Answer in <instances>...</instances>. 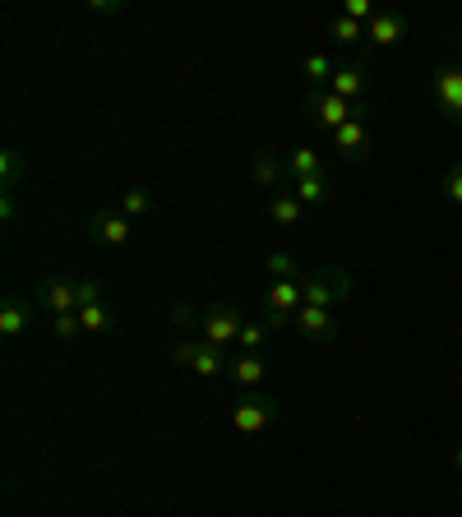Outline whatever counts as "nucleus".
<instances>
[{
	"label": "nucleus",
	"instance_id": "obj_1",
	"mask_svg": "<svg viewBox=\"0 0 462 517\" xmlns=\"http://www.w3.org/2000/svg\"><path fill=\"white\" fill-rule=\"evenodd\" d=\"M301 291H305V305H315V310H333V305H342L347 296H352V273L347 268H315V273L301 277Z\"/></svg>",
	"mask_w": 462,
	"mask_h": 517
},
{
	"label": "nucleus",
	"instance_id": "obj_2",
	"mask_svg": "<svg viewBox=\"0 0 462 517\" xmlns=\"http://www.w3.org/2000/svg\"><path fill=\"white\" fill-rule=\"evenodd\" d=\"M305 111H310V121H315L319 130H329V134H338L347 121L361 116V107L347 102V97H338L333 88H310V93H305Z\"/></svg>",
	"mask_w": 462,
	"mask_h": 517
},
{
	"label": "nucleus",
	"instance_id": "obj_3",
	"mask_svg": "<svg viewBox=\"0 0 462 517\" xmlns=\"http://www.w3.org/2000/svg\"><path fill=\"white\" fill-rule=\"evenodd\" d=\"M305 305V291L301 282H268L264 291V324L278 333V328H292L296 324V314H301Z\"/></svg>",
	"mask_w": 462,
	"mask_h": 517
},
{
	"label": "nucleus",
	"instance_id": "obj_4",
	"mask_svg": "<svg viewBox=\"0 0 462 517\" xmlns=\"http://www.w3.org/2000/svg\"><path fill=\"white\" fill-rule=\"evenodd\" d=\"M273 421H278V402L264 393H241L236 407H231V425L241 434H264Z\"/></svg>",
	"mask_w": 462,
	"mask_h": 517
},
{
	"label": "nucleus",
	"instance_id": "obj_5",
	"mask_svg": "<svg viewBox=\"0 0 462 517\" xmlns=\"http://www.w3.org/2000/svg\"><path fill=\"white\" fill-rule=\"evenodd\" d=\"M241 328H245V319H241V310L231 301H213L204 310V324H199V337L204 342H213V347H227V342H236L241 337Z\"/></svg>",
	"mask_w": 462,
	"mask_h": 517
},
{
	"label": "nucleus",
	"instance_id": "obj_6",
	"mask_svg": "<svg viewBox=\"0 0 462 517\" xmlns=\"http://www.w3.org/2000/svg\"><path fill=\"white\" fill-rule=\"evenodd\" d=\"M130 236H134V222L121 213V208H98V213H93V222H88V241L107 245V250H121V245H130Z\"/></svg>",
	"mask_w": 462,
	"mask_h": 517
},
{
	"label": "nucleus",
	"instance_id": "obj_7",
	"mask_svg": "<svg viewBox=\"0 0 462 517\" xmlns=\"http://www.w3.org/2000/svg\"><path fill=\"white\" fill-rule=\"evenodd\" d=\"M430 93H435L444 121H462V61L458 65H439L435 79H430Z\"/></svg>",
	"mask_w": 462,
	"mask_h": 517
},
{
	"label": "nucleus",
	"instance_id": "obj_8",
	"mask_svg": "<svg viewBox=\"0 0 462 517\" xmlns=\"http://www.w3.org/2000/svg\"><path fill=\"white\" fill-rule=\"evenodd\" d=\"M287 176H292V171H287V157H282L278 148H255V157H250V181L268 185V190H282Z\"/></svg>",
	"mask_w": 462,
	"mask_h": 517
},
{
	"label": "nucleus",
	"instance_id": "obj_9",
	"mask_svg": "<svg viewBox=\"0 0 462 517\" xmlns=\"http://www.w3.org/2000/svg\"><path fill=\"white\" fill-rule=\"evenodd\" d=\"M37 305L51 314H74L79 310V282H70V277H47L42 291H37Z\"/></svg>",
	"mask_w": 462,
	"mask_h": 517
},
{
	"label": "nucleus",
	"instance_id": "obj_10",
	"mask_svg": "<svg viewBox=\"0 0 462 517\" xmlns=\"http://www.w3.org/2000/svg\"><path fill=\"white\" fill-rule=\"evenodd\" d=\"M407 37V14L398 10H379L370 24H365V47H393Z\"/></svg>",
	"mask_w": 462,
	"mask_h": 517
},
{
	"label": "nucleus",
	"instance_id": "obj_11",
	"mask_svg": "<svg viewBox=\"0 0 462 517\" xmlns=\"http://www.w3.org/2000/svg\"><path fill=\"white\" fill-rule=\"evenodd\" d=\"M296 333L310 337V342H333L338 337V319H333V310H315V305H301V314H296Z\"/></svg>",
	"mask_w": 462,
	"mask_h": 517
},
{
	"label": "nucleus",
	"instance_id": "obj_12",
	"mask_svg": "<svg viewBox=\"0 0 462 517\" xmlns=\"http://www.w3.org/2000/svg\"><path fill=\"white\" fill-rule=\"evenodd\" d=\"M333 148H338L347 162H361V157H370V130H365V116H356V121H347L338 134H333Z\"/></svg>",
	"mask_w": 462,
	"mask_h": 517
},
{
	"label": "nucleus",
	"instance_id": "obj_13",
	"mask_svg": "<svg viewBox=\"0 0 462 517\" xmlns=\"http://www.w3.org/2000/svg\"><path fill=\"white\" fill-rule=\"evenodd\" d=\"M333 93L347 97V102H361L365 88H370V74H365V61H352V65H342L338 74H333Z\"/></svg>",
	"mask_w": 462,
	"mask_h": 517
},
{
	"label": "nucleus",
	"instance_id": "obj_14",
	"mask_svg": "<svg viewBox=\"0 0 462 517\" xmlns=\"http://www.w3.org/2000/svg\"><path fill=\"white\" fill-rule=\"evenodd\" d=\"M268 217H273L278 227H301V222H305V204L296 199L292 190H273V194H268Z\"/></svg>",
	"mask_w": 462,
	"mask_h": 517
},
{
	"label": "nucleus",
	"instance_id": "obj_15",
	"mask_svg": "<svg viewBox=\"0 0 462 517\" xmlns=\"http://www.w3.org/2000/svg\"><path fill=\"white\" fill-rule=\"evenodd\" d=\"M227 374H231V379H236V388H241V393H255V388L264 384L268 365H264V356H236Z\"/></svg>",
	"mask_w": 462,
	"mask_h": 517
},
{
	"label": "nucleus",
	"instance_id": "obj_16",
	"mask_svg": "<svg viewBox=\"0 0 462 517\" xmlns=\"http://www.w3.org/2000/svg\"><path fill=\"white\" fill-rule=\"evenodd\" d=\"M287 190H292L305 208H315V204H329L333 185H329V176L319 171V176H301V181H292V185H287Z\"/></svg>",
	"mask_w": 462,
	"mask_h": 517
},
{
	"label": "nucleus",
	"instance_id": "obj_17",
	"mask_svg": "<svg viewBox=\"0 0 462 517\" xmlns=\"http://www.w3.org/2000/svg\"><path fill=\"white\" fill-rule=\"evenodd\" d=\"M264 268H268V282H301L305 277V264L296 259V254H287V250H273L264 259Z\"/></svg>",
	"mask_w": 462,
	"mask_h": 517
},
{
	"label": "nucleus",
	"instance_id": "obj_18",
	"mask_svg": "<svg viewBox=\"0 0 462 517\" xmlns=\"http://www.w3.org/2000/svg\"><path fill=\"white\" fill-rule=\"evenodd\" d=\"M28 314H33V305H28L24 296H10V301H5V310H0V337H19V333H24Z\"/></svg>",
	"mask_w": 462,
	"mask_h": 517
},
{
	"label": "nucleus",
	"instance_id": "obj_19",
	"mask_svg": "<svg viewBox=\"0 0 462 517\" xmlns=\"http://www.w3.org/2000/svg\"><path fill=\"white\" fill-rule=\"evenodd\" d=\"M190 370H195L199 379H218V374H227V370H231V361H227V356H222V347H213V342H204Z\"/></svg>",
	"mask_w": 462,
	"mask_h": 517
},
{
	"label": "nucleus",
	"instance_id": "obj_20",
	"mask_svg": "<svg viewBox=\"0 0 462 517\" xmlns=\"http://www.w3.org/2000/svg\"><path fill=\"white\" fill-rule=\"evenodd\" d=\"M79 324H84V333H111V328H116V314H111L107 301H93L79 310Z\"/></svg>",
	"mask_w": 462,
	"mask_h": 517
},
{
	"label": "nucleus",
	"instance_id": "obj_21",
	"mask_svg": "<svg viewBox=\"0 0 462 517\" xmlns=\"http://www.w3.org/2000/svg\"><path fill=\"white\" fill-rule=\"evenodd\" d=\"M287 171H292V181H301V176H319L324 162H319L315 148H292V153H287Z\"/></svg>",
	"mask_w": 462,
	"mask_h": 517
},
{
	"label": "nucleus",
	"instance_id": "obj_22",
	"mask_svg": "<svg viewBox=\"0 0 462 517\" xmlns=\"http://www.w3.org/2000/svg\"><path fill=\"white\" fill-rule=\"evenodd\" d=\"M305 79H310V84L315 88H329L333 84V74H338V65L329 61V56H324V51H315V56H305Z\"/></svg>",
	"mask_w": 462,
	"mask_h": 517
},
{
	"label": "nucleus",
	"instance_id": "obj_23",
	"mask_svg": "<svg viewBox=\"0 0 462 517\" xmlns=\"http://www.w3.org/2000/svg\"><path fill=\"white\" fill-rule=\"evenodd\" d=\"M268 337H273V328H268V324H245L241 337H236V347H241V356H259Z\"/></svg>",
	"mask_w": 462,
	"mask_h": 517
},
{
	"label": "nucleus",
	"instance_id": "obj_24",
	"mask_svg": "<svg viewBox=\"0 0 462 517\" xmlns=\"http://www.w3.org/2000/svg\"><path fill=\"white\" fill-rule=\"evenodd\" d=\"M121 213L130 217H144V213H153V190H144V185H134V190H125V199H121Z\"/></svg>",
	"mask_w": 462,
	"mask_h": 517
},
{
	"label": "nucleus",
	"instance_id": "obj_25",
	"mask_svg": "<svg viewBox=\"0 0 462 517\" xmlns=\"http://www.w3.org/2000/svg\"><path fill=\"white\" fill-rule=\"evenodd\" d=\"M329 37H333V42H342V47H356V42H361V37H365V24H356V19H347V14H338V19H333V24H329Z\"/></svg>",
	"mask_w": 462,
	"mask_h": 517
},
{
	"label": "nucleus",
	"instance_id": "obj_26",
	"mask_svg": "<svg viewBox=\"0 0 462 517\" xmlns=\"http://www.w3.org/2000/svg\"><path fill=\"white\" fill-rule=\"evenodd\" d=\"M79 333H84L79 310H74V314H51V337H56V342H74Z\"/></svg>",
	"mask_w": 462,
	"mask_h": 517
},
{
	"label": "nucleus",
	"instance_id": "obj_27",
	"mask_svg": "<svg viewBox=\"0 0 462 517\" xmlns=\"http://www.w3.org/2000/svg\"><path fill=\"white\" fill-rule=\"evenodd\" d=\"M199 347H204V337H185V342H176V347H171V365H195Z\"/></svg>",
	"mask_w": 462,
	"mask_h": 517
},
{
	"label": "nucleus",
	"instance_id": "obj_28",
	"mask_svg": "<svg viewBox=\"0 0 462 517\" xmlns=\"http://www.w3.org/2000/svg\"><path fill=\"white\" fill-rule=\"evenodd\" d=\"M93 301H107V296H102V282H93V277H79V310H84V305H93Z\"/></svg>",
	"mask_w": 462,
	"mask_h": 517
},
{
	"label": "nucleus",
	"instance_id": "obj_29",
	"mask_svg": "<svg viewBox=\"0 0 462 517\" xmlns=\"http://www.w3.org/2000/svg\"><path fill=\"white\" fill-rule=\"evenodd\" d=\"M444 194H449V204H462V162L458 167H449V176H444Z\"/></svg>",
	"mask_w": 462,
	"mask_h": 517
},
{
	"label": "nucleus",
	"instance_id": "obj_30",
	"mask_svg": "<svg viewBox=\"0 0 462 517\" xmlns=\"http://www.w3.org/2000/svg\"><path fill=\"white\" fill-rule=\"evenodd\" d=\"M121 0H88V14H121Z\"/></svg>",
	"mask_w": 462,
	"mask_h": 517
},
{
	"label": "nucleus",
	"instance_id": "obj_31",
	"mask_svg": "<svg viewBox=\"0 0 462 517\" xmlns=\"http://www.w3.org/2000/svg\"><path fill=\"white\" fill-rule=\"evenodd\" d=\"M0 167H5V181H14V176H19V153H14V148H5Z\"/></svg>",
	"mask_w": 462,
	"mask_h": 517
},
{
	"label": "nucleus",
	"instance_id": "obj_32",
	"mask_svg": "<svg viewBox=\"0 0 462 517\" xmlns=\"http://www.w3.org/2000/svg\"><path fill=\"white\" fill-rule=\"evenodd\" d=\"M453 462H458V467H462V448H458V453H453Z\"/></svg>",
	"mask_w": 462,
	"mask_h": 517
},
{
	"label": "nucleus",
	"instance_id": "obj_33",
	"mask_svg": "<svg viewBox=\"0 0 462 517\" xmlns=\"http://www.w3.org/2000/svg\"><path fill=\"white\" fill-rule=\"evenodd\" d=\"M458 51H462V42H458Z\"/></svg>",
	"mask_w": 462,
	"mask_h": 517
}]
</instances>
